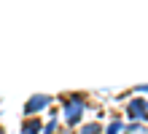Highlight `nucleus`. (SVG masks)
Wrapping results in <instances>:
<instances>
[{"label":"nucleus","instance_id":"1","mask_svg":"<svg viewBox=\"0 0 148 134\" xmlns=\"http://www.w3.org/2000/svg\"><path fill=\"white\" fill-rule=\"evenodd\" d=\"M84 113V97H70L65 99V115H67V123H78Z\"/></svg>","mask_w":148,"mask_h":134},{"label":"nucleus","instance_id":"2","mask_svg":"<svg viewBox=\"0 0 148 134\" xmlns=\"http://www.w3.org/2000/svg\"><path fill=\"white\" fill-rule=\"evenodd\" d=\"M127 113L132 118H148V99H132L127 107Z\"/></svg>","mask_w":148,"mask_h":134},{"label":"nucleus","instance_id":"3","mask_svg":"<svg viewBox=\"0 0 148 134\" xmlns=\"http://www.w3.org/2000/svg\"><path fill=\"white\" fill-rule=\"evenodd\" d=\"M49 105V97L46 94H38V97H32V99L27 102V105H24V113H38V110H43V107H46Z\"/></svg>","mask_w":148,"mask_h":134},{"label":"nucleus","instance_id":"4","mask_svg":"<svg viewBox=\"0 0 148 134\" xmlns=\"http://www.w3.org/2000/svg\"><path fill=\"white\" fill-rule=\"evenodd\" d=\"M40 131V121H35V118H32V121H27V123H24V134H38Z\"/></svg>","mask_w":148,"mask_h":134},{"label":"nucleus","instance_id":"5","mask_svg":"<svg viewBox=\"0 0 148 134\" xmlns=\"http://www.w3.org/2000/svg\"><path fill=\"white\" fill-rule=\"evenodd\" d=\"M81 134H100V123H89L86 129H81Z\"/></svg>","mask_w":148,"mask_h":134},{"label":"nucleus","instance_id":"6","mask_svg":"<svg viewBox=\"0 0 148 134\" xmlns=\"http://www.w3.org/2000/svg\"><path fill=\"white\" fill-rule=\"evenodd\" d=\"M54 129H57V121H54V118H51V121H49V126H46V129H43V134H54Z\"/></svg>","mask_w":148,"mask_h":134},{"label":"nucleus","instance_id":"7","mask_svg":"<svg viewBox=\"0 0 148 134\" xmlns=\"http://www.w3.org/2000/svg\"><path fill=\"white\" fill-rule=\"evenodd\" d=\"M119 129H121V121H113L110 129H108V134H119Z\"/></svg>","mask_w":148,"mask_h":134},{"label":"nucleus","instance_id":"8","mask_svg":"<svg viewBox=\"0 0 148 134\" xmlns=\"http://www.w3.org/2000/svg\"><path fill=\"white\" fill-rule=\"evenodd\" d=\"M0 134H3V131H0Z\"/></svg>","mask_w":148,"mask_h":134}]
</instances>
